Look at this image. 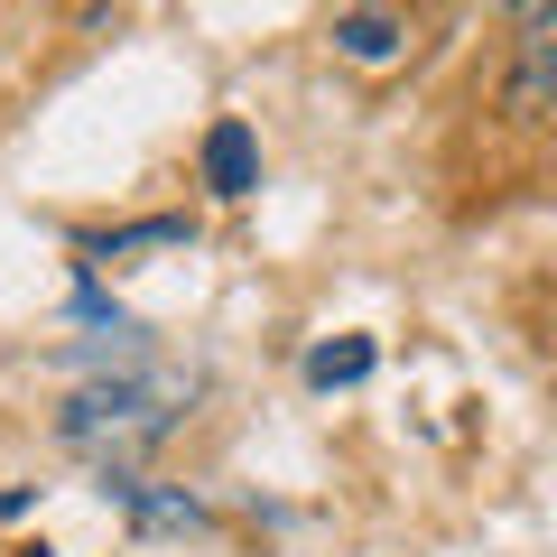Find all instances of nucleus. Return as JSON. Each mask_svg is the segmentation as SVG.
<instances>
[{
    "label": "nucleus",
    "mask_w": 557,
    "mask_h": 557,
    "mask_svg": "<svg viewBox=\"0 0 557 557\" xmlns=\"http://www.w3.org/2000/svg\"><path fill=\"white\" fill-rule=\"evenodd\" d=\"M502 112L511 121H548L557 112V0L539 10V20H520L511 65H502Z\"/></svg>",
    "instance_id": "obj_2"
},
{
    "label": "nucleus",
    "mask_w": 557,
    "mask_h": 557,
    "mask_svg": "<svg viewBox=\"0 0 557 557\" xmlns=\"http://www.w3.org/2000/svg\"><path fill=\"white\" fill-rule=\"evenodd\" d=\"M205 177H214V196H251L260 186V149H251L242 121H214L205 131Z\"/></svg>",
    "instance_id": "obj_3"
},
{
    "label": "nucleus",
    "mask_w": 557,
    "mask_h": 557,
    "mask_svg": "<svg viewBox=\"0 0 557 557\" xmlns=\"http://www.w3.org/2000/svg\"><path fill=\"white\" fill-rule=\"evenodd\" d=\"M344 47H354V57H391V20H354V28H344Z\"/></svg>",
    "instance_id": "obj_5"
},
{
    "label": "nucleus",
    "mask_w": 557,
    "mask_h": 557,
    "mask_svg": "<svg viewBox=\"0 0 557 557\" xmlns=\"http://www.w3.org/2000/svg\"><path fill=\"white\" fill-rule=\"evenodd\" d=\"M502 10H511V20H539V10H548V0H502Z\"/></svg>",
    "instance_id": "obj_6"
},
{
    "label": "nucleus",
    "mask_w": 557,
    "mask_h": 557,
    "mask_svg": "<svg viewBox=\"0 0 557 557\" xmlns=\"http://www.w3.org/2000/svg\"><path fill=\"white\" fill-rule=\"evenodd\" d=\"M372 372V344H317V354H307V381H317V391H335V381H362Z\"/></svg>",
    "instance_id": "obj_4"
},
{
    "label": "nucleus",
    "mask_w": 557,
    "mask_h": 557,
    "mask_svg": "<svg viewBox=\"0 0 557 557\" xmlns=\"http://www.w3.org/2000/svg\"><path fill=\"white\" fill-rule=\"evenodd\" d=\"M177 418H186V391L168 372H112V381H84V391L65 399L57 428H65L75 456H94V465H112V474H121V465H139Z\"/></svg>",
    "instance_id": "obj_1"
}]
</instances>
